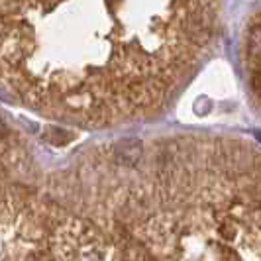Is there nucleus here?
Wrapping results in <instances>:
<instances>
[{
  "instance_id": "f257e3e1",
  "label": "nucleus",
  "mask_w": 261,
  "mask_h": 261,
  "mask_svg": "<svg viewBox=\"0 0 261 261\" xmlns=\"http://www.w3.org/2000/svg\"><path fill=\"white\" fill-rule=\"evenodd\" d=\"M222 0H0V89L112 126L163 110L206 63Z\"/></svg>"
},
{
  "instance_id": "f03ea898",
  "label": "nucleus",
  "mask_w": 261,
  "mask_h": 261,
  "mask_svg": "<svg viewBox=\"0 0 261 261\" xmlns=\"http://www.w3.org/2000/svg\"><path fill=\"white\" fill-rule=\"evenodd\" d=\"M112 157H114V163L120 167H126V169L138 167L144 159V142L136 138H124L112 147Z\"/></svg>"
},
{
  "instance_id": "7ed1b4c3",
  "label": "nucleus",
  "mask_w": 261,
  "mask_h": 261,
  "mask_svg": "<svg viewBox=\"0 0 261 261\" xmlns=\"http://www.w3.org/2000/svg\"><path fill=\"white\" fill-rule=\"evenodd\" d=\"M218 232L220 236H224L226 240H234L238 232H240V226H238V220L232 218V216H228V218H224L222 222H220V228H218Z\"/></svg>"
},
{
  "instance_id": "20e7f679",
  "label": "nucleus",
  "mask_w": 261,
  "mask_h": 261,
  "mask_svg": "<svg viewBox=\"0 0 261 261\" xmlns=\"http://www.w3.org/2000/svg\"><path fill=\"white\" fill-rule=\"evenodd\" d=\"M47 140H49L53 145H65L67 142H71V140H73V134H71V132H67V130L53 128V130H49V134H47Z\"/></svg>"
}]
</instances>
